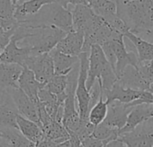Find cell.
<instances>
[{
    "label": "cell",
    "mask_w": 153,
    "mask_h": 147,
    "mask_svg": "<svg viewBox=\"0 0 153 147\" xmlns=\"http://www.w3.org/2000/svg\"><path fill=\"white\" fill-rule=\"evenodd\" d=\"M153 118V103H142L133 106L128 115L125 126L120 130V135L128 133L139 125Z\"/></svg>",
    "instance_id": "cell-13"
},
{
    "label": "cell",
    "mask_w": 153,
    "mask_h": 147,
    "mask_svg": "<svg viewBox=\"0 0 153 147\" xmlns=\"http://www.w3.org/2000/svg\"><path fill=\"white\" fill-rule=\"evenodd\" d=\"M16 6L12 0H0V22L15 18Z\"/></svg>",
    "instance_id": "cell-29"
},
{
    "label": "cell",
    "mask_w": 153,
    "mask_h": 147,
    "mask_svg": "<svg viewBox=\"0 0 153 147\" xmlns=\"http://www.w3.org/2000/svg\"><path fill=\"white\" fill-rule=\"evenodd\" d=\"M31 69L35 75L36 79L44 85L55 75V69L50 53L32 55L25 66Z\"/></svg>",
    "instance_id": "cell-8"
},
{
    "label": "cell",
    "mask_w": 153,
    "mask_h": 147,
    "mask_svg": "<svg viewBox=\"0 0 153 147\" xmlns=\"http://www.w3.org/2000/svg\"><path fill=\"white\" fill-rule=\"evenodd\" d=\"M102 80L103 90H110L118 81L112 65L106 58L100 45H93L89 52V68L87 87L90 91L97 79Z\"/></svg>",
    "instance_id": "cell-3"
},
{
    "label": "cell",
    "mask_w": 153,
    "mask_h": 147,
    "mask_svg": "<svg viewBox=\"0 0 153 147\" xmlns=\"http://www.w3.org/2000/svg\"><path fill=\"white\" fill-rule=\"evenodd\" d=\"M50 55L52 58L55 74L57 75H68L71 72L76 65L79 63V56H70L59 51L56 48L53 49Z\"/></svg>",
    "instance_id": "cell-19"
},
{
    "label": "cell",
    "mask_w": 153,
    "mask_h": 147,
    "mask_svg": "<svg viewBox=\"0 0 153 147\" xmlns=\"http://www.w3.org/2000/svg\"><path fill=\"white\" fill-rule=\"evenodd\" d=\"M58 143L47 138H43L42 141L36 143V147H57Z\"/></svg>",
    "instance_id": "cell-35"
},
{
    "label": "cell",
    "mask_w": 153,
    "mask_h": 147,
    "mask_svg": "<svg viewBox=\"0 0 153 147\" xmlns=\"http://www.w3.org/2000/svg\"><path fill=\"white\" fill-rule=\"evenodd\" d=\"M68 85V75H55L45 85L44 88L51 93L59 95L66 92Z\"/></svg>",
    "instance_id": "cell-28"
},
{
    "label": "cell",
    "mask_w": 153,
    "mask_h": 147,
    "mask_svg": "<svg viewBox=\"0 0 153 147\" xmlns=\"http://www.w3.org/2000/svg\"><path fill=\"white\" fill-rule=\"evenodd\" d=\"M74 31L85 33L97 21L99 15L88 5H76L71 11Z\"/></svg>",
    "instance_id": "cell-12"
},
{
    "label": "cell",
    "mask_w": 153,
    "mask_h": 147,
    "mask_svg": "<svg viewBox=\"0 0 153 147\" xmlns=\"http://www.w3.org/2000/svg\"><path fill=\"white\" fill-rule=\"evenodd\" d=\"M84 33L76 31L68 32L57 44L56 49L67 55L79 56L84 45Z\"/></svg>",
    "instance_id": "cell-16"
},
{
    "label": "cell",
    "mask_w": 153,
    "mask_h": 147,
    "mask_svg": "<svg viewBox=\"0 0 153 147\" xmlns=\"http://www.w3.org/2000/svg\"><path fill=\"white\" fill-rule=\"evenodd\" d=\"M93 135L96 138L103 141L104 143H105L109 141L119 138L120 130L116 127L110 126L105 123H101V124L96 126Z\"/></svg>",
    "instance_id": "cell-27"
},
{
    "label": "cell",
    "mask_w": 153,
    "mask_h": 147,
    "mask_svg": "<svg viewBox=\"0 0 153 147\" xmlns=\"http://www.w3.org/2000/svg\"><path fill=\"white\" fill-rule=\"evenodd\" d=\"M8 147H36V143L24 135L18 128H0Z\"/></svg>",
    "instance_id": "cell-24"
},
{
    "label": "cell",
    "mask_w": 153,
    "mask_h": 147,
    "mask_svg": "<svg viewBox=\"0 0 153 147\" xmlns=\"http://www.w3.org/2000/svg\"><path fill=\"white\" fill-rule=\"evenodd\" d=\"M18 86L31 98L33 101L38 104L39 92L45 85L36 79L34 73L31 69L28 67H24V70L18 79Z\"/></svg>",
    "instance_id": "cell-17"
},
{
    "label": "cell",
    "mask_w": 153,
    "mask_h": 147,
    "mask_svg": "<svg viewBox=\"0 0 153 147\" xmlns=\"http://www.w3.org/2000/svg\"><path fill=\"white\" fill-rule=\"evenodd\" d=\"M79 74L76 89V99L78 101V110L82 119H88L90 111V91L87 87V80L89 68V53L79 54Z\"/></svg>",
    "instance_id": "cell-5"
},
{
    "label": "cell",
    "mask_w": 153,
    "mask_h": 147,
    "mask_svg": "<svg viewBox=\"0 0 153 147\" xmlns=\"http://www.w3.org/2000/svg\"><path fill=\"white\" fill-rule=\"evenodd\" d=\"M53 2L54 0H27L16 7L15 18L18 22L25 21L39 13L44 6Z\"/></svg>",
    "instance_id": "cell-20"
},
{
    "label": "cell",
    "mask_w": 153,
    "mask_h": 147,
    "mask_svg": "<svg viewBox=\"0 0 153 147\" xmlns=\"http://www.w3.org/2000/svg\"><path fill=\"white\" fill-rule=\"evenodd\" d=\"M25 26L28 28L27 35L17 43L21 44L23 47L29 48L33 55L50 53L67 34V32L53 25H43L37 27L28 25Z\"/></svg>",
    "instance_id": "cell-2"
},
{
    "label": "cell",
    "mask_w": 153,
    "mask_h": 147,
    "mask_svg": "<svg viewBox=\"0 0 153 147\" xmlns=\"http://www.w3.org/2000/svg\"><path fill=\"white\" fill-rule=\"evenodd\" d=\"M117 15L135 34L153 35V0H115Z\"/></svg>",
    "instance_id": "cell-1"
},
{
    "label": "cell",
    "mask_w": 153,
    "mask_h": 147,
    "mask_svg": "<svg viewBox=\"0 0 153 147\" xmlns=\"http://www.w3.org/2000/svg\"><path fill=\"white\" fill-rule=\"evenodd\" d=\"M120 138L127 147H153V118L132 131L120 135Z\"/></svg>",
    "instance_id": "cell-7"
},
{
    "label": "cell",
    "mask_w": 153,
    "mask_h": 147,
    "mask_svg": "<svg viewBox=\"0 0 153 147\" xmlns=\"http://www.w3.org/2000/svg\"><path fill=\"white\" fill-rule=\"evenodd\" d=\"M32 55L33 53L29 48L23 46L19 47L17 41L12 39L3 52L0 54V60L5 63L18 64L25 67Z\"/></svg>",
    "instance_id": "cell-14"
},
{
    "label": "cell",
    "mask_w": 153,
    "mask_h": 147,
    "mask_svg": "<svg viewBox=\"0 0 153 147\" xmlns=\"http://www.w3.org/2000/svg\"><path fill=\"white\" fill-rule=\"evenodd\" d=\"M131 108L118 101H112L108 104L107 116L103 123L121 130L127 122V118Z\"/></svg>",
    "instance_id": "cell-15"
},
{
    "label": "cell",
    "mask_w": 153,
    "mask_h": 147,
    "mask_svg": "<svg viewBox=\"0 0 153 147\" xmlns=\"http://www.w3.org/2000/svg\"><path fill=\"white\" fill-rule=\"evenodd\" d=\"M9 93L14 100V102L18 110V112L23 117L37 123L42 126L38 106L37 104L31 100V98L19 87H13L8 89Z\"/></svg>",
    "instance_id": "cell-10"
},
{
    "label": "cell",
    "mask_w": 153,
    "mask_h": 147,
    "mask_svg": "<svg viewBox=\"0 0 153 147\" xmlns=\"http://www.w3.org/2000/svg\"><path fill=\"white\" fill-rule=\"evenodd\" d=\"M13 1V3H14V5L16 7V6H18V5H20V4H22L23 2H25V0H12Z\"/></svg>",
    "instance_id": "cell-37"
},
{
    "label": "cell",
    "mask_w": 153,
    "mask_h": 147,
    "mask_svg": "<svg viewBox=\"0 0 153 147\" xmlns=\"http://www.w3.org/2000/svg\"><path fill=\"white\" fill-rule=\"evenodd\" d=\"M123 36L115 38L111 40L113 49L116 57V65H115V73L118 80L123 76V73L127 66L131 65L138 69L139 57L134 52H128L123 41Z\"/></svg>",
    "instance_id": "cell-9"
},
{
    "label": "cell",
    "mask_w": 153,
    "mask_h": 147,
    "mask_svg": "<svg viewBox=\"0 0 153 147\" xmlns=\"http://www.w3.org/2000/svg\"><path fill=\"white\" fill-rule=\"evenodd\" d=\"M102 147H127V146L119 136V138L117 139H114V140H112L104 143Z\"/></svg>",
    "instance_id": "cell-34"
},
{
    "label": "cell",
    "mask_w": 153,
    "mask_h": 147,
    "mask_svg": "<svg viewBox=\"0 0 153 147\" xmlns=\"http://www.w3.org/2000/svg\"><path fill=\"white\" fill-rule=\"evenodd\" d=\"M152 103H153V102H152Z\"/></svg>",
    "instance_id": "cell-40"
},
{
    "label": "cell",
    "mask_w": 153,
    "mask_h": 147,
    "mask_svg": "<svg viewBox=\"0 0 153 147\" xmlns=\"http://www.w3.org/2000/svg\"><path fill=\"white\" fill-rule=\"evenodd\" d=\"M54 2L61 5L65 8H68V5L76 6V5H88V0H54Z\"/></svg>",
    "instance_id": "cell-33"
},
{
    "label": "cell",
    "mask_w": 153,
    "mask_h": 147,
    "mask_svg": "<svg viewBox=\"0 0 153 147\" xmlns=\"http://www.w3.org/2000/svg\"><path fill=\"white\" fill-rule=\"evenodd\" d=\"M124 37L127 38L135 47L139 62L153 60V43L146 41L131 31L127 32Z\"/></svg>",
    "instance_id": "cell-23"
},
{
    "label": "cell",
    "mask_w": 153,
    "mask_h": 147,
    "mask_svg": "<svg viewBox=\"0 0 153 147\" xmlns=\"http://www.w3.org/2000/svg\"><path fill=\"white\" fill-rule=\"evenodd\" d=\"M15 32V30H7L2 26H0V54L3 52V50L12 40Z\"/></svg>",
    "instance_id": "cell-31"
},
{
    "label": "cell",
    "mask_w": 153,
    "mask_h": 147,
    "mask_svg": "<svg viewBox=\"0 0 153 147\" xmlns=\"http://www.w3.org/2000/svg\"><path fill=\"white\" fill-rule=\"evenodd\" d=\"M42 129L44 133V138L54 141L58 144L69 139V133L63 124L57 120H52L51 123L44 126Z\"/></svg>",
    "instance_id": "cell-25"
},
{
    "label": "cell",
    "mask_w": 153,
    "mask_h": 147,
    "mask_svg": "<svg viewBox=\"0 0 153 147\" xmlns=\"http://www.w3.org/2000/svg\"><path fill=\"white\" fill-rule=\"evenodd\" d=\"M137 70L146 83L149 85L153 83V60L139 62Z\"/></svg>",
    "instance_id": "cell-30"
},
{
    "label": "cell",
    "mask_w": 153,
    "mask_h": 147,
    "mask_svg": "<svg viewBox=\"0 0 153 147\" xmlns=\"http://www.w3.org/2000/svg\"><path fill=\"white\" fill-rule=\"evenodd\" d=\"M118 82L123 87L131 88L134 90L148 91L149 87V85L141 77L139 71L131 65L127 66L123 76L118 80Z\"/></svg>",
    "instance_id": "cell-22"
},
{
    "label": "cell",
    "mask_w": 153,
    "mask_h": 147,
    "mask_svg": "<svg viewBox=\"0 0 153 147\" xmlns=\"http://www.w3.org/2000/svg\"><path fill=\"white\" fill-rule=\"evenodd\" d=\"M0 63H1V60H0Z\"/></svg>",
    "instance_id": "cell-39"
},
{
    "label": "cell",
    "mask_w": 153,
    "mask_h": 147,
    "mask_svg": "<svg viewBox=\"0 0 153 147\" xmlns=\"http://www.w3.org/2000/svg\"><path fill=\"white\" fill-rule=\"evenodd\" d=\"M57 147H70V142H69V139H68V140H67V141H65V142H63V143H59Z\"/></svg>",
    "instance_id": "cell-36"
},
{
    "label": "cell",
    "mask_w": 153,
    "mask_h": 147,
    "mask_svg": "<svg viewBox=\"0 0 153 147\" xmlns=\"http://www.w3.org/2000/svg\"><path fill=\"white\" fill-rule=\"evenodd\" d=\"M19 23L33 27L53 25L67 33L74 31L71 11L56 2L44 6L35 15Z\"/></svg>",
    "instance_id": "cell-4"
},
{
    "label": "cell",
    "mask_w": 153,
    "mask_h": 147,
    "mask_svg": "<svg viewBox=\"0 0 153 147\" xmlns=\"http://www.w3.org/2000/svg\"><path fill=\"white\" fill-rule=\"evenodd\" d=\"M18 114L9 90L0 88V128H18L16 123Z\"/></svg>",
    "instance_id": "cell-11"
},
{
    "label": "cell",
    "mask_w": 153,
    "mask_h": 147,
    "mask_svg": "<svg viewBox=\"0 0 153 147\" xmlns=\"http://www.w3.org/2000/svg\"><path fill=\"white\" fill-rule=\"evenodd\" d=\"M104 98L109 104L114 101L128 104L135 100L143 99L147 103L153 102V94L149 91H140L123 87L118 81L110 90H103Z\"/></svg>",
    "instance_id": "cell-6"
},
{
    "label": "cell",
    "mask_w": 153,
    "mask_h": 147,
    "mask_svg": "<svg viewBox=\"0 0 153 147\" xmlns=\"http://www.w3.org/2000/svg\"><path fill=\"white\" fill-rule=\"evenodd\" d=\"M107 112H108V103L105 100L103 94L100 100L97 102V104L94 107H92V109L90 110L88 119L93 125L97 126L105 121L107 116Z\"/></svg>",
    "instance_id": "cell-26"
},
{
    "label": "cell",
    "mask_w": 153,
    "mask_h": 147,
    "mask_svg": "<svg viewBox=\"0 0 153 147\" xmlns=\"http://www.w3.org/2000/svg\"><path fill=\"white\" fill-rule=\"evenodd\" d=\"M83 147H102L104 145V142L96 138L94 135L88 136L82 141Z\"/></svg>",
    "instance_id": "cell-32"
},
{
    "label": "cell",
    "mask_w": 153,
    "mask_h": 147,
    "mask_svg": "<svg viewBox=\"0 0 153 147\" xmlns=\"http://www.w3.org/2000/svg\"><path fill=\"white\" fill-rule=\"evenodd\" d=\"M24 66L13 63H0V88L10 89L18 86V79Z\"/></svg>",
    "instance_id": "cell-18"
},
{
    "label": "cell",
    "mask_w": 153,
    "mask_h": 147,
    "mask_svg": "<svg viewBox=\"0 0 153 147\" xmlns=\"http://www.w3.org/2000/svg\"><path fill=\"white\" fill-rule=\"evenodd\" d=\"M148 91H149L150 93H152V94H153V83H152V84H150V85H149V87Z\"/></svg>",
    "instance_id": "cell-38"
},
{
    "label": "cell",
    "mask_w": 153,
    "mask_h": 147,
    "mask_svg": "<svg viewBox=\"0 0 153 147\" xmlns=\"http://www.w3.org/2000/svg\"><path fill=\"white\" fill-rule=\"evenodd\" d=\"M16 123L21 133L33 143H37L44 138L43 129L37 123L23 117L20 114L16 117Z\"/></svg>",
    "instance_id": "cell-21"
}]
</instances>
